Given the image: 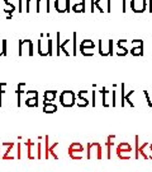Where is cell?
<instances>
[{"label": "cell", "mask_w": 152, "mask_h": 172, "mask_svg": "<svg viewBox=\"0 0 152 172\" xmlns=\"http://www.w3.org/2000/svg\"><path fill=\"white\" fill-rule=\"evenodd\" d=\"M86 93H88V91H80V92H79L77 97H79V99H80V101L76 102L79 107H85V106H88V105H89L88 98H85V97H84V96L86 95Z\"/></svg>", "instance_id": "obj_12"}, {"label": "cell", "mask_w": 152, "mask_h": 172, "mask_svg": "<svg viewBox=\"0 0 152 172\" xmlns=\"http://www.w3.org/2000/svg\"><path fill=\"white\" fill-rule=\"evenodd\" d=\"M100 2H101V0H96V2H95V4H94V5L96 6V9H98L100 13H103L104 10H103V8H101V6H100Z\"/></svg>", "instance_id": "obj_31"}, {"label": "cell", "mask_w": 152, "mask_h": 172, "mask_svg": "<svg viewBox=\"0 0 152 172\" xmlns=\"http://www.w3.org/2000/svg\"><path fill=\"white\" fill-rule=\"evenodd\" d=\"M57 111V106L53 105L52 102H49V103H43V112H46V113H53Z\"/></svg>", "instance_id": "obj_15"}, {"label": "cell", "mask_w": 152, "mask_h": 172, "mask_svg": "<svg viewBox=\"0 0 152 172\" xmlns=\"http://www.w3.org/2000/svg\"><path fill=\"white\" fill-rule=\"evenodd\" d=\"M69 42H70V40H66V41L63 42V44H61V48H60V51H63V52H65V55H66V56H69V55H70L67 50L65 48V47H66V45L69 44Z\"/></svg>", "instance_id": "obj_24"}, {"label": "cell", "mask_w": 152, "mask_h": 172, "mask_svg": "<svg viewBox=\"0 0 152 172\" xmlns=\"http://www.w3.org/2000/svg\"><path fill=\"white\" fill-rule=\"evenodd\" d=\"M72 10H74L75 13H84L85 12V0H83V2H80L79 4H75L74 6H72Z\"/></svg>", "instance_id": "obj_17"}, {"label": "cell", "mask_w": 152, "mask_h": 172, "mask_svg": "<svg viewBox=\"0 0 152 172\" xmlns=\"http://www.w3.org/2000/svg\"><path fill=\"white\" fill-rule=\"evenodd\" d=\"M106 92H108V91H106L105 88H103V89L100 91V93L103 95V106H104V107H108V106H109V105L106 103Z\"/></svg>", "instance_id": "obj_23"}, {"label": "cell", "mask_w": 152, "mask_h": 172, "mask_svg": "<svg viewBox=\"0 0 152 172\" xmlns=\"http://www.w3.org/2000/svg\"><path fill=\"white\" fill-rule=\"evenodd\" d=\"M72 44H74V51H72V55H76V33H74V40H72Z\"/></svg>", "instance_id": "obj_30"}, {"label": "cell", "mask_w": 152, "mask_h": 172, "mask_svg": "<svg viewBox=\"0 0 152 172\" xmlns=\"http://www.w3.org/2000/svg\"><path fill=\"white\" fill-rule=\"evenodd\" d=\"M133 93H134V91H131V92H129L128 95L126 96V101L129 103V106H131V107H134V105H133V103H132V101H131V98H129V97H131V96L133 95Z\"/></svg>", "instance_id": "obj_25"}, {"label": "cell", "mask_w": 152, "mask_h": 172, "mask_svg": "<svg viewBox=\"0 0 152 172\" xmlns=\"http://www.w3.org/2000/svg\"><path fill=\"white\" fill-rule=\"evenodd\" d=\"M131 8L134 13H143L146 9V0H132Z\"/></svg>", "instance_id": "obj_8"}, {"label": "cell", "mask_w": 152, "mask_h": 172, "mask_svg": "<svg viewBox=\"0 0 152 172\" xmlns=\"http://www.w3.org/2000/svg\"><path fill=\"white\" fill-rule=\"evenodd\" d=\"M17 149H18L17 159H20L22 158V144H20V143H17Z\"/></svg>", "instance_id": "obj_27"}, {"label": "cell", "mask_w": 152, "mask_h": 172, "mask_svg": "<svg viewBox=\"0 0 152 172\" xmlns=\"http://www.w3.org/2000/svg\"><path fill=\"white\" fill-rule=\"evenodd\" d=\"M41 157H42V154H41V142H38L37 143V159H41Z\"/></svg>", "instance_id": "obj_29"}, {"label": "cell", "mask_w": 152, "mask_h": 172, "mask_svg": "<svg viewBox=\"0 0 152 172\" xmlns=\"http://www.w3.org/2000/svg\"><path fill=\"white\" fill-rule=\"evenodd\" d=\"M112 95H113V103H112V106H115V91H112Z\"/></svg>", "instance_id": "obj_34"}, {"label": "cell", "mask_w": 152, "mask_h": 172, "mask_svg": "<svg viewBox=\"0 0 152 172\" xmlns=\"http://www.w3.org/2000/svg\"><path fill=\"white\" fill-rule=\"evenodd\" d=\"M124 84H122V106H124Z\"/></svg>", "instance_id": "obj_32"}, {"label": "cell", "mask_w": 152, "mask_h": 172, "mask_svg": "<svg viewBox=\"0 0 152 172\" xmlns=\"http://www.w3.org/2000/svg\"><path fill=\"white\" fill-rule=\"evenodd\" d=\"M57 145H59V143H57V142H55L53 144L48 148V158H49V154H51V156H52L55 159H59V156H57V154H56V152H55V148H56Z\"/></svg>", "instance_id": "obj_18"}, {"label": "cell", "mask_w": 152, "mask_h": 172, "mask_svg": "<svg viewBox=\"0 0 152 172\" xmlns=\"http://www.w3.org/2000/svg\"><path fill=\"white\" fill-rule=\"evenodd\" d=\"M57 92L56 91H46L45 95H43V103H49L55 101Z\"/></svg>", "instance_id": "obj_11"}, {"label": "cell", "mask_w": 152, "mask_h": 172, "mask_svg": "<svg viewBox=\"0 0 152 172\" xmlns=\"http://www.w3.org/2000/svg\"><path fill=\"white\" fill-rule=\"evenodd\" d=\"M122 10L126 12V0H122Z\"/></svg>", "instance_id": "obj_35"}, {"label": "cell", "mask_w": 152, "mask_h": 172, "mask_svg": "<svg viewBox=\"0 0 152 172\" xmlns=\"http://www.w3.org/2000/svg\"><path fill=\"white\" fill-rule=\"evenodd\" d=\"M113 139H114V135H109V137L106 138V158H108V159L112 158L110 152H112V147H113V144H114Z\"/></svg>", "instance_id": "obj_13"}, {"label": "cell", "mask_w": 152, "mask_h": 172, "mask_svg": "<svg viewBox=\"0 0 152 172\" xmlns=\"http://www.w3.org/2000/svg\"><path fill=\"white\" fill-rule=\"evenodd\" d=\"M122 42H123V40H119V41H118V47H119L118 55H119V56H126V55L128 54V50H127L124 46H122Z\"/></svg>", "instance_id": "obj_19"}, {"label": "cell", "mask_w": 152, "mask_h": 172, "mask_svg": "<svg viewBox=\"0 0 152 172\" xmlns=\"http://www.w3.org/2000/svg\"><path fill=\"white\" fill-rule=\"evenodd\" d=\"M22 3H23V0H19V12L22 13V10H23V9H22Z\"/></svg>", "instance_id": "obj_36"}, {"label": "cell", "mask_w": 152, "mask_h": 172, "mask_svg": "<svg viewBox=\"0 0 152 172\" xmlns=\"http://www.w3.org/2000/svg\"><path fill=\"white\" fill-rule=\"evenodd\" d=\"M6 40H2V52H3V56L6 55Z\"/></svg>", "instance_id": "obj_26"}, {"label": "cell", "mask_w": 152, "mask_h": 172, "mask_svg": "<svg viewBox=\"0 0 152 172\" xmlns=\"http://www.w3.org/2000/svg\"><path fill=\"white\" fill-rule=\"evenodd\" d=\"M132 55L133 56H141V55H143V41L142 40H134V41H132Z\"/></svg>", "instance_id": "obj_7"}, {"label": "cell", "mask_w": 152, "mask_h": 172, "mask_svg": "<svg viewBox=\"0 0 152 172\" xmlns=\"http://www.w3.org/2000/svg\"><path fill=\"white\" fill-rule=\"evenodd\" d=\"M84 152H86V149L83 147L81 143H79V142H74V143H72V144L69 147V150H67L70 158L74 159V161L81 159Z\"/></svg>", "instance_id": "obj_2"}, {"label": "cell", "mask_w": 152, "mask_h": 172, "mask_svg": "<svg viewBox=\"0 0 152 172\" xmlns=\"http://www.w3.org/2000/svg\"><path fill=\"white\" fill-rule=\"evenodd\" d=\"M24 83H20V84H18V91H17V95H18V102H17V106L18 107H20V95L23 93V91H22V88L24 87Z\"/></svg>", "instance_id": "obj_20"}, {"label": "cell", "mask_w": 152, "mask_h": 172, "mask_svg": "<svg viewBox=\"0 0 152 172\" xmlns=\"http://www.w3.org/2000/svg\"><path fill=\"white\" fill-rule=\"evenodd\" d=\"M3 145L6 147L5 153H4L3 157H2L3 159H14V158H17V157H13V156L10 154V153H12V150H13V148L17 145L15 143H14V142H10V143H9V142H4V143H3Z\"/></svg>", "instance_id": "obj_9"}, {"label": "cell", "mask_w": 152, "mask_h": 172, "mask_svg": "<svg viewBox=\"0 0 152 172\" xmlns=\"http://www.w3.org/2000/svg\"><path fill=\"white\" fill-rule=\"evenodd\" d=\"M60 102L63 107H72L76 103V96L72 91H63L60 95Z\"/></svg>", "instance_id": "obj_3"}, {"label": "cell", "mask_w": 152, "mask_h": 172, "mask_svg": "<svg viewBox=\"0 0 152 172\" xmlns=\"http://www.w3.org/2000/svg\"><path fill=\"white\" fill-rule=\"evenodd\" d=\"M0 56H3V55H2V54H0Z\"/></svg>", "instance_id": "obj_38"}, {"label": "cell", "mask_w": 152, "mask_h": 172, "mask_svg": "<svg viewBox=\"0 0 152 172\" xmlns=\"http://www.w3.org/2000/svg\"><path fill=\"white\" fill-rule=\"evenodd\" d=\"M91 93H93V102H91V105L95 106V91H91Z\"/></svg>", "instance_id": "obj_33"}, {"label": "cell", "mask_w": 152, "mask_h": 172, "mask_svg": "<svg viewBox=\"0 0 152 172\" xmlns=\"http://www.w3.org/2000/svg\"><path fill=\"white\" fill-rule=\"evenodd\" d=\"M94 47H95V44H94L91 40H84L80 45V51H81L83 55L86 56V52H88L86 50H93Z\"/></svg>", "instance_id": "obj_10"}, {"label": "cell", "mask_w": 152, "mask_h": 172, "mask_svg": "<svg viewBox=\"0 0 152 172\" xmlns=\"http://www.w3.org/2000/svg\"><path fill=\"white\" fill-rule=\"evenodd\" d=\"M150 148H151V152H152V144H151V145H150Z\"/></svg>", "instance_id": "obj_37"}, {"label": "cell", "mask_w": 152, "mask_h": 172, "mask_svg": "<svg viewBox=\"0 0 152 172\" xmlns=\"http://www.w3.org/2000/svg\"><path fill=\"white\" fill-rule=\"evenodd\" d=\"M34 145V143L29 139V140H27L25 142V147H27V153H28V159H34L35 157L32 154V147Z\"/></svg>", "instance_id": "obj_16"}, {"label": "cell", "mask_w": 152, "mask_h": 172, "mask_svg": "<svg viewBox=\"0 0 152 172\" xmlns=\"http://www.w3.org/2000/svg\"><path fill=\"white\" fill-rule=\"evenodd\" d=\"M49 51V34H41V38L38 40V54L41 56H47Z\"/></svg>", "instance_id": "obj_4"}, {"label": "cell", "mask_w": 152, "mask_h": 172, "mask_svg": "<svg viewBox=\"0 0 152 172\" xmlns=\"http://www.w3.org/2000/svg\"><path fill=\"white\" fill-rule=\"evenodd\" d=\"M115 152H117V156L119 159L128 161V159H131V154L129 153L132 152V145L128 142H120L117 149H115Z\"/></svg>", "instance_id": "obj_1"}, {"label": "cell", "mask_w": 152, "mask_h": 172, "mask_svg": "<svg viewBox=\"0 0 152 172\" xmlns=\"http://www.w3.org/2000/svg\"><path fill=\"white\" fill-rule=\"evenodd\" d=\"M55 9L59 13H69L71 9V0H55Z\"/></svg>", "instance_id": "obj_6"}, {"label": "cell", "mask_w": 152, "mask_h": 172, "mask_svg": "<svg viewBox=\"0 0 152 172\" xmlns=\"http://www.w3.org/2000/svg\"><path fill=\"white\" fill-rule=\"evenodd\" d=\"M5 83H2V84H0V107H2L3 106V102H2V95H3V93H4V91H3V88L5 87Z\"/></svg>", "instance_id": "obj_28"}, {"label": "cell", "mask_w": 152, "mask_h": 172, "mask_svg": "<svg viewBox=\"0 0 152 172\" xmlns=\"http://www.w3.org/2000/svg\"><path fill=\"white\" fill-rule=\"evenodd\" d=\"M25 105L28 106V107H38V92L35 93V95L33 96V97H28L27 99H25Z\"/></svg>", "instance_id": "obj_14"}, {"label": "cell", "mask_w": 152, "mask_h": 172, "mask_svg": "<svg viewBox=\"0 0 152 172\" xmlns=\"http://www.w3.org/2000/svg\"><path fill=\"white\" fill-rule=\"evenodd\" d=\"M49 138H48V135H46L45 137V158L48 159V148H49Z\"/></svg>", "instance_id": "obj_21"}, {"label": "cell", "mask_w": 152, "mask_h": 172, "mask_svg": "<svg viewBox=\"0 0 152 172\" xmlns=\"http://www.w3.org/2000/svg\"><path fill=\"white\" fill-rule=\"evenodd\" d=\"M24 50H27V54L29 56H33V44H32L31 40H22V41H19V51H18L19 56L23 55Z\"/></svg>", "instance_id": "obj_5"}, {"label": "cell", "mask_w": 152, "mask_h": 172, "mask_svg": "<svg viewBox=\"0 0 152 172\" xmlns=\"http://www.w3.org/2000/svg\"><path fill=\"white\" fill-rule=\"evenodd\" d=\"M60 37H61L60 32H57V52H56L57 56L61 55V51H60V48H61V40H60Z\"/></svg>", "instance_id": "obj_22"}]
</instances>
